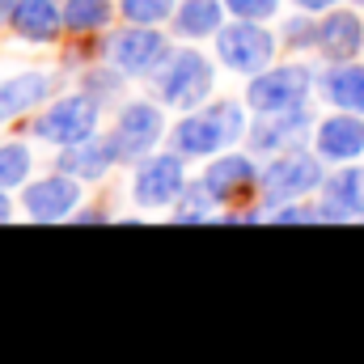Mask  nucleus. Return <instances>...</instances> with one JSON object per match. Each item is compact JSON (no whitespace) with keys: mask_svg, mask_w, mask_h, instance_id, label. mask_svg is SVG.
Masks as SVG:
<instances>
[{"mask_svg":"<svg viewBox=\"0 0 364 364\" xmlns=\"http://www.w3.org/2000/svg\"><path fill=\"white\" fill-rule=\"evenodd\" d=\"M318 216L322 220H364V166L348 161L335 174H326Z\"/></svg>","mask_w":364,"mask_h":364,"instance_id":"nucleus-13","label":"nucleus"},{"mask_svg":"<svg viewBox=\"0 0 364 364\" xmlns=\"http://www.w3.org/2000/svg\"><path fill=\"white\" fill-rule=\"evenodd\" d=\"M30 166H34V157H30V149L26 144H0V186L4 191H13V186H21V182L30 178Z\"/></svg>","mask_w":364,"mask_h":364,"instance_id":"nucleus-24","label":"nucleus"},{"mask_svg":"<svg viewBox=\"0 0 364 364\" xmlns=\"http://www.w3.org/2000/svg\"><path fill=\"white\" fill-rule=\"evenodd\" d=\"M314 153L322 161H356L364 153V119L356 110H339V114H326L318 127H314Z\"/></svg>","mask_w":364,"mask_h":364,"instance_id":"nucleus-12","label":"nucleus"},{"mask_svg":"<svg viewBox=\"0 0 364 364\" xmlns=\"http://www.w3.org/2000/svg\"><path fill=\"white\" fill-rule=\"evenodd\" d=\"M174 55L170 38L157 30V26H123L106 38V60L127 73V77H157V68Z\"/></svg>","mask_w":364,"mask_h":364,"instance_id":"nucleus-7","label":"nucleus"},{"mask_svg":"<svg viewBox=\"0 0 364 364\" xmlns=\"http://www.w3.org/2000/svg\"><path fill=\"white\" fill-rule=\"evenodd\" d=\"M186 186V161L182 153H149L136 161V178H132V195L140 208H174V199Z\"/></svg>","mask_w":364,"mask_h":364,"instance_id":"nucleus-9","label":"nucleus"},{"mask_svg":"<svg viewBox=\"0 0 364 364\" xmlns=\"http://www.w3.org/2000/svg\"><path fill=\"white\" fill-rule=\"evenodd\" d=\"M9 30L26 43H55L64 30V4L60 0H17Z\"/></svg>","mask_w":364,"mask_h":364,"instance_id":"nucleus-17","label":"nucleus"},{"mask_svg":"<svg viewBox=\"0 0 364 364\" xmlns=\"http://www.w3.org/2000/svg\"><path fill=\"white\" fill-rule=\"evenodd\" d=\"M352 4H364V0H352Z\"/></svg>","mask_w":364,"mask_h":364,"instance_id":"nucleus-32","label":"nucleus"},{"mask_svg":"<svg viewBox=\"0 0 364 364\" xmlns=\"http://www.w3.org/2000/svg\"><path fill=\"white\" fill-rule=\"evenodd\" d=\"M170 21L178 38H216V30L225 26V0H182Z\"/></svg>","mask_w":364,"mask_h":364,"instance_id":"nucleus-20","label":"nucleus"},{"mask_svg":"<svg viewBox=\"0 0 364 364\" xmlns=\"http://www.w3.org/2000/svg\"><path fill=\"white\" fill-rule=\"evenodd\" d=\"M114 17V0H64V30L73 34H97Z\"/></svg>","mask_w":364,"mask_h":364,"instance_id":"nucleus-21","label":"nucleus"},{"mask_svg":"<svg viewBox=\"0 0 364 364\" xmlns=\"http://www.w3.org/2000/svg\"><path fill=\"white\" fill-rule=\"evenodd\" d=\"M157 97L161 106H174V110H199L208 97H212V85H216V68L203 51H174L161 68H157Z\"/></svg>","mask_w":364,"mask_h":364,"instance_id":"nucleus-3","label":"nucleus"},{"mask_svg":"<svg viewBox=\"0 0 364 364\" xmlns=\"http://www.w3.org/2000/svg\"><path fill=\"white\" fill-rule=\"evenodd\" d=\"M314 85H318V73H314L309 64L288 60V64H272V68L255 73L242 102H246L255 114H275V110H288V106L309 102Z\"/></svg>","mask_w":364,"mask_h":364,"instance_id":"nucleus-5","label":"nucleus"},{"mask_svg":"<svg viewBox=\"0 0 364 364\" xmlns=\"http://www.w3.org/2000/svg\"><path fill=\"white\" fill-rule=\"evenodd\" d=\"M51 85H55V77L43 73V68H30V73H17V77L0 81V123H13V119L30 114L34 106H43Z\"/></svg>","mask_w":364,"mask_h":364,"instance_id":"nucleus-16","label":"nucleus"},{"mask_svg":"<svg viewBox=\"0 0 364 364\" xmlns=\"http://www.w3.org/2000/svg\"><path fill=\"white\" fill-rule=\"evenodd\" d=\"M216 208H220V203L212 199V191H208L203 178H199V182H186V186H182V195L174 199L170 216H174L178 225H195V220H212Z\"/></svg>","mask_w":364,"mask_h":364,"instance_id":"nucleus-22","label":"nucleus"},{"mask_svg":"<svg viewBox=\"0 0 364 364\" xmlns=\"http://www.w3.org/2000/svg\"><path fill=\"white\" fill-rule=\"evenodd\" d=\"M318 90H322V97L335 110H356V114H364V64H356V60L326 64V73L318 77Z\"/></svg>","mask_w":364,"mask_h":364,"instance_id":"nucleus-19","label":"nucleus"},{"mask_svg":"<svg viewBox=\"0 0 364 364\" xmlns=\"http://www.w3.org/2000/svg\"><path fill=\"white\" fill-rule=\"evenodd\" d=\"M292 4H296L301 13H331L339 0H292Z\"/></svg>","mask_w":364,"mask_h":364,"instance_id":"nucleus-28","label":"nucleus"},{"mask_svg":"<svg viewBox=\"0 0 364 364\" xmlns=\"http://www.w3.org/2000/svg\"><path fill=\"white\" fill-rule=\"evenodd\" d=\"M110 149H114V161H140L149 157L161 140H166V119H161V106L153 102H123L119 114H114V127L106 132Z\"/></svg>","mask_w":364,"mask_h":364,"instance_id":"nucleus-8","label":"nucleus"},{"mask_svg":"<svg viewBox=\"0 0 364 364\" xmlns=\"http://www.w3.org/2000/svg\"><path fill=\"white\" fill-rule=\"evenodd\" d=\"M275 47H279V34L267 30L263 21H250V17L225 21V26L216 30V60H220L229 73H242V77H255V73L272 68Z\"/></svg>","mask_w":364,"mask_h":364,"instance_id":"nucleus-4","label":"nucleus"},{"mask_svg":"<svg viewBox=\"0 0 364 364\" xmlns=\"http://www.w3.org/2000/svg\"><path fill=\"white\" fill-rule=\"evenodd\" d=\"M9 220H13V203H9V195L0 186V225H9Z\"/></svg>","mask_w":364,"mask_h":364,"instance_id":"nucleus-29","label":"nucleus"},{"mask_svg":"<svg viewBox=\"0 0 364 364\" xmlns=\"http://www.w3.org/2000/svg\"><path fill=\"white\" fill-rule=\"evenodd\" d=\"M314 114L309 106H288V110H275V114H259L250 127H246V140H250V153L255 157H275V153H288V149H301L305 136L314 132Z\"/></svg>","mask_w":364,"mask_h":364,"instance_id":"nucleus-10","label":"nucleus"},{"mask_svg":"<svg viewBox=\"0 0 364 364\" xmlns=\"http://www.w3.org/2000/svg\"><path fill=\"white\" fill-rule=\"evenodd\" d=\"M123 81H127V73H119V68L106 60V64H97V68H90V73L81 77V90L90 93L93 102H102V106H114L119 93H123Z\"/></svg>","mask_w":364,"mask_h":364,"instance_id":"nucleus-23","label":"nucleus"},{"mask_svg":"<svg viewBox=\"0 0 364 364\" xmlns=\"http://www.w3.org/2000/svg\"><path fill=\"white\" fill-rule=\"evenodd\" d=\"M279 38H284L288 47H318V13H301V17H288Z\"/></svg>","mask_w":364,"mask_h":364,"instance_id":"nucleus-26","label":"nucleus"},{"mask_svg":"<svg viewBox=\"0 0 364 364\" xmlns=\"http://www.w3.org/2000/svg\"><path fill=\"white\" fill-rule=\"evenodd\" d=\"M259 166L246 153H216V161H208L203 170V186L212 191L216 203H237L259 186Z\"/></svg>","mask_w":364,"mask_h":364,"instance_id":"nucleus-15","label":"nucleus"},{"mask_svg":"<svg viewBox=\"0 0 364 364\" xmlns=\"http://www.w3.org/2000/svg\"><path fill=\"white\" fill-rule=\"evenodd\" d=\"M326 64H343V60H356L364 51V21L356 17V9H331L322 13L318 21V47H314Z\"/></svg>","mask_w":364,"mask_h":364,"instance_id":"nucleus-14","label":"nucleus"},{"mask_svg":"<svg viewBox=\"0 0 364 364\" xmlns=\"http://www.w3.org/2000/svg\"><path fill=\"white\" fill-rule=\"evenodd\" d=\"M322 182H326V166H322L318 153H305V149L275 153L272 161L263 166V174H259L263 216H272L279 203H292V199H305V195L322 191Z\"/></svg>","mask_w":364,"mask_h":364,"instance_id":"nucleus-2","label":"nucleus"},{"mask_svg":"<svg viewBox=\"0 0 364 364\" xmlns=\"http://www.w3.org/2000/svg\"><path fill=\"white\" fill-rule=\"evenodd\" d=\"M246 106L242 102H229V97H216V102H203L199 110H186L174 132H170V144L182 157H216L225 144L242 140L246 136Z\"/></svg>","mask_w":364,"mask_h":364,"instance_id":"nucleus-1","label":"nucleus"},{"mask_svg":"<svg viewBox=\"0 0 364 364\" xmlns=\"http://www.w3.org/2000/svg\"><path fill=\"white\" fill-rule=\"evenodd\" d=\"M13 9H17V0H0V26L13 21Z\"/></svg>","mask_w":364,"mask_h":364,"instance_id":"nucleus-30","label":"nucleus"},{"mask_svg":"<svg viewBox=\"0 0 364 364\" xmlns=\"http://www.w3.org/2000/svg\"><path fill=\"white\" fill-rule=\"evenodd\" d=\"M106 212H97V208H90V212H77V220H102Z\"/></svg>","mask_w":364,"mask_h":364,"instance_id":"nucleus-31","label":"nucleus"},{"mask_svg":"<svg viewBox=\"0 0 364 364\" xmlns=\"http://www.w3.org/2000/svg\"><path fill=\"white\" fill-rule=\"evenodd\" d=\"M77 203H81V182L73 178V174H51V178H38L30 182L26 191H21V208H26V216L30 220H64V216H73L77 212Z\"/></svg>","mask_w":364,"mask_h":364,"instance_id":"nucleus-11","label":"nucleus"},{"mask_svg":"<svg viewBox=\"0 0 364 364\" xmlns=\"http://www.w3.org/2000/svg\"><path fill=\"white\" fill-rule=\"evenodd\" d=\"M110 166H119V161H114V149H110L106 136H90V140H81V144H68V149H60V157H55V170H60V174H73L77 182L106 178Z\"/></svg>","mask_w":364,"mask_h":364,"instance_id":"nucleus-18","label":"nucleus"},{"mask_svg":"<svg viewBox=\"0 0 364 364\" xmlns=\"http://www.w3.org/2000/svg\"><path fill=\"white\" fill-rule=\"evenodd\" d=\"M225 9L233 17H250V21H267L279 13V0H225Z\"/></svg>","mask_w":364,"mask_h":364,"instance_id":"nucleus-27","label":"nucleus"},{"mask_svg":"<svg viewBox=\"0 0 364 364\" xmlns=\"http://www.w3.org/2000/svg\"><path fill=\"white\" fill-rule=\"evenodd\" d=\"M97 119H102V102H93L85 90L68 93V97H55L38 119H34V140L43 144H55V149H68V144H81L97 136Z\"/></svg>","mask_w":364,"mask_h":364,"instance_id":"nucleus-6","label":"nucleus"},{"mask_svg":"<svg viewBox=\"0 0 364 364\" xmlns=\"http://www.w3.org/2000/svg\"><path fill=\"white\" fill-rule=\"evenodd\" d=\"M178 9V0H119V13L136 26H161L170 21Z\"/></svg>","mask_w":364,"mask_h":364,"instance_id":"nucleus-25","label":"nucleus"}]
</instances>
